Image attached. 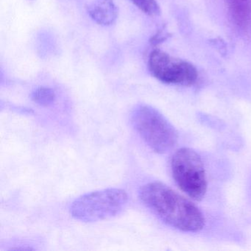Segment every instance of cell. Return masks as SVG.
I'll list each match as a JSON object with an SVG mask.
<instances>
[{
    "label": "cell",
    "mask_w": 251,
    "mask_h": 251,
    "mask_svg": "<svg viewBox=\"0 0 251 251\" xmlns=\"http://www.w3.org/2000/svg\"><path fill=\"white\" fill-rule=\"evenodd\" d=\"M141 201L164 223L185 232H197L205 226L199 208L160 182L147 183L139 192Z\"/></svg>",
    "instance_id": "cell-1"
},
{
    "label": "cell",
    "mask_w": 251,
    "mask_h": 251,
    "mask_svg": "<svg viewBox=\"0 0 251 251\" xmlns=\"http://www.w3.org/2000/svg\"><path fill=\"white\" fill-rule=\"evenodd\" d=\"M131 123L145 143L158 153L168 152L177 143L176 128L153 107L137 105L132 112Z\"/></svg>",
    "instance_id": "cell-2"
},
{
    "label": "cell",
    "mask_w": 251,
    "mask_h": 251,
    "mask_svg": "<svg viewBox=\"0 0 251 251\" xmlns=\"http://www.w3.org/2000/svg\"><path fill=\"white\" fill-rule=\"evenodd\" d=\"M128 195L121 189H106L82 195L73 202L70 213L85 223L108 220L120 214L127 206Z\"/></svg>",
    "instance_id": "cell-3"
},
{
    "label": "cell",
    "mask_w": 251,
    "mask_h": 251,
    "mask_svg": "<svg viewBox=\"0 0 251 251\" xmlns=\"http://www.w3.org/2000/svg\"><path fill=\"white\" fill-rule=\"evenodd\" d=\"M171 167L180 189L195 201L202 200L206 193L207 180L201 156L190 148H181L173 155Z\"/></svg>",
    "instance_id": "cell-4"
},
{
    "label": "cell",
    "mask_w": 251,
    "mask_h": 251,
    "mask_svg": "<svg viewBox=\"0 0 251 251\" xmlns=\"http://www.w3.org/2000/svg\"><path fill=\"white\" fill-rule=\"evenodd\" d=\"M148 68L154 77L167 84L189 86L198 80V70L193 64L160 50L151 52Z\"/></svg>",
    "instance_id": "cell-5"
},
{
    "label": "cell",
    "mask_w": 251,
    "mask_h": 251,
    "mask_svg": "<svg viewBox=\"0 0 251 251\" xmlns=\"http://www.w3.org/2000/svg\"><path fill=\"white\" fill-rule=\"evenodd\" d=\"M87 11L92 20L102 26L112 25L118 17V9L113 0H92Z\"/></svg>",
    "instance_id": "cell-6"
},
{
    "label": "cell",
    "mask_w": 251,
    "mask_h": 251,
    "mask_svg": "<svg viewBox=\"0 0 251 251\" xmlns=\"http://www.w3.org/2000/svg\"><path fill=\"white\" fill-rule=\"evenodd\" d=\"M232 17L239 26H245L248 24L250 19L251 9L248 1L230 0Z\"/></svg>",
    "instance_id": "cell-7"
},
{
    "label": "cell",
    "mask_w": 251,
    "mask_h": 251,
    "mask_svg": "<svg viewBox=\"0 0 251 251\" xmlns=\"http://www.w3.org/2000/svg\"><path fill=\"white\" fill-rule=\"evenodd\" d=\"M33 102L42 106H50L55 102L56 95L50 88L42 87L35 89L31 94Z\"/></svg>",
    "instance_id": "cell-8"
},
{
    "label": "cell",
    "mask_w": 251,
    "mask_h": 251,
    "mask_svg": "<svg viewBox=\"0 0 251 251\" xmlns=\"http://www.w3.org/2000/svg\"><path fill=\"white\" fill-rule=\"evenodd\" d=\"M141 11L150 16V17H158L161 14V8L156 0H128Z\"/></svg>",
    "instance_id": "cell-9"
},
{
    "label": "cell",
    "mask_w": 251,
    "mask_h": 251,
    "mask_svg": "<svg viewBox=\"0 0 251 251\" xmlns=\"http://www.w3.org/2000/svg\"><path fill=\"white\" fill-rule=\"evenodd\" d=\"M167 37H168V34H167V33H164V32H160V33H157V34L152 38V43H160V42L166 40Z\"/></svg>",
    "instance_id": "cell-10"
},
{
    "label": "cell",
    "mask_w": 251,
    "mask_h": 251,
    "mask_svg": "<svg viewBox=\"0 0 251 251\" xmlns=\"http://www.w3.org/2000/svg\"><path fill=\"white\" fill-rule=\"evenodd\" d=\"M240 1H249V0H240Z\"/></svg>",
    "instance_id": "cell-11"
}]
</instances>
